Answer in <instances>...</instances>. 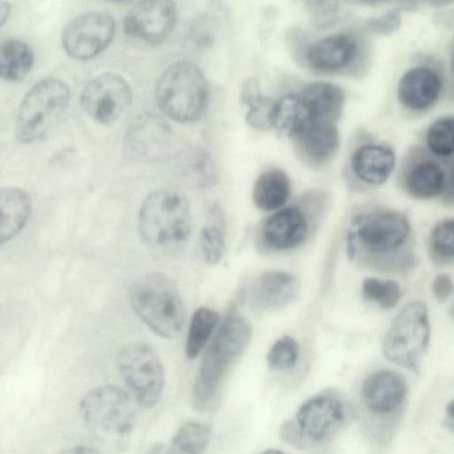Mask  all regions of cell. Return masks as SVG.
Wrapping results in <instances>:
<instances>
[{
  "label": "cell",
  "instance_id": "cell-1",
  "mask_svg": "<svg viewBox=\"0 0 454 454\" xmlns=\"http://www.w3.org/2000/svg\"><path fill=\"white\" fill-rule=\"evenodd\" d=\"M129 299L134 312L155 334L172 339L181 332L185 310L175 282L153 272L133 282Z\"/></svg>",
  "mask_w": 454,
  "mask_h": 454
},
{
  "label": "cell",
  "instance_id": "cell-2",
  "mask_svg": "<svg viewBox=\"0 0 454 454\" xmlns=\"http://www.w3.org/2000/svg\"><path fill=\"white\" fill-rule=\"evenodd\" d=\"M410 233V222L401 212L385 208L361 212L348 230V258L354 260L362 250L369 259H383L404 246Z\"/></svg>",
  "mask_w": 454,
  "mask_h": 454
},
{
  "label": "cell",
  "instance_id": "cell-3",
  "mask_svg": "<svg viewBox=\"0 0 454 454\" xmlns=\"http://www.w3.org/2000/svg\"><path fill=\"white\" fill-rule=\"evenodd\" d=\"M137 228L140 238L149 246L161 247L187 240L192 217L186 197L170 189L153 192L140 207Z\"/></svg>",
  "mask_w": 454,
  "mask_h": 454
},
{
  "label": "cell",
  "instance_id": "cell-4",
  "mask_svg": "<svg viewBox=\"0 0 454 454\" xmlns=\"http://www.w3.org/2000/svg\"><path fill=\"white\" fill-rule=\"evenodd\" d=\"M155 98L168 117L183 123L195 121L203 115L208 102L206 77L193 63H175L159 78Z\"/></svg>",
  "mask_w": 454,
  "mask_h": 454
},
{
  "label": "cell",
  "instance_id": "cell-5",
  "mask_svg": "<svg viewBox=\"0 0 454 454\" xmlns=\"http://www.w3.org/2000/svg\"><path fill=\"white\" fill-rule=\"evenodd\" d=\"M70 91L61 80L39 81L23 98L15 123L17 139L23 144L43 140L51 134L65 114Z\"/></svg>",
  "mask_w": 454,
  "mask_h": 454
},
{
  "label": "cell",
  "instance_id": "cell-6",
  "mask_svg": "<svg viewBox=\"0 0 454 454\" xmlns=\"http://www.w3.org/2000/svg\"><path fill=\"white\" fill-rule=\"evenodd\" d=\"M431 328L427 305L407 304L395 317L382 344L387 359L415 372L430 342Z\"/></svg>",
  "mask_w": 454,
  "mask_h": 454
},
{
  "label": "cell",
  "instance_id": "cell-7",
  "mask_svg": "<svg viewBox=\"0 0 454 454\" xmlns=\"http://www.w3.org/2000/svg\"><path fill=\"white\" fill-rule=\"evenodd\" d=\"M116 364L137 403L145 408L155 406L165 382L164 367L155 350L143 342L128 344L118 352Z\"/></svg>",
  "mask_w": 454,
  "mask_h": 454
},
{
  "label": "cell",
  "instance_id": "cell-8",
  "mask_svg": "<svg viewBox=\"0 0 454 454\" xmlns=\"http://www.w3.org/2000/svg\"><path fill=\"white\" fill-rule=\"evenodd\" d=\"M79 411L88 427L97 433L108 435L129 434L136 416L129 395L114 385L91 389L81 400Z\"/></svg>",
  "mask_w": 454,
  "mask_h": 454
},
{
  "label": "cell",
  "instance_id": "cell-9",
  "mask_svg": "<svg viewBox=\"0 0 454 454\" xmlns=\"http://www.w3.org/2000/svg\"><path fill=\"white\" fill-rule=\"evenodd\" d=\"M444 89L442 66L426 58L403 73L397 83L396 98L405 114L418 117L427 114L437 105Z\"/></svg>",
  "mask_w": 454,
  "mask_h": 454
},
{
  "label": "cell",
  "instance_id": "cell-10",
  "mask_svg": "<svg viewBox=\"0 0 454 454\" xmlns=\"http://www.w3.org/2000/svg\"><path fill=\"white\" fill-rule=\"evenodd\" d=\"M349 419L346 402L333 391L306 400L293 419L309 448L333 438Z\"/></svg>",
  "mask_w": 454,
  "mask_h": 454
},
{
  "label": "cell",
  "instance_id": "cell-11",
  "mask_svg": "<svg viewBox=\"0 0 454 454\" xmlns=\"http://www.w3.org/2000/svg\"><path fill=\"white\" fill-rule=\"evenodd\" d=\"M443 161L425 145H411L399 165L397 179L400 186L417 200H430L443 194L447 186V164Z\"/></svg>",
  "mask_w": 454,
  "mask_h": 454
},
{
  "label": "cell",
  "instance_id": "cell-12",
  "mask_svg": "<svg viewBox=\"0 0 454 454\" xmlns=\"http://www.w3.org/2000/svg\"><path fill=\"white\" fill-rule=\"evenodd\" d=\"M370 50L367 42L351 33H337L321 38L309 45L304 64L310 68L325 72L365 69Z\"/></svg>",
  "mask_w": 454,
  "mask_h": 454
},
{
  "label": "cell",
  "instance_id": "cell-13",
  "mask_svg": "<svg viewBox=\"0 0 454 454\" xmlns=\"http://www.w3.org/2000/svg\"><path fill=\"white\" fill-rule=\"evenodd\" d=\"M132 101V90L128 82L114 73H104L91 81L81 93L84 112L96 121L108 125L117 121Z\"/></svg>",
  "mask_w": 454,
  "mask_h": 454
},
{
  "label": "cell",
  "instance_id": "cell-14",
  "mask_svg": "<svg viewBox=\"0 0 454 454\" xmlns=\"http://www.w3.org/2000/svg\"><path fill=\"white\" fill-rule=\"evenodd\" d=\"M115 20L106 12H92L77 16L65 27L62 44L66 52L79 60L96 57L111 43Z\"/></svg>",
  "mask_w": 454,
  "mask_h": 454
},
{
  "label": "cell",
  "instance_id": "cell-15",
  "mask_svg": "<svg viewBox=\"0 0 454 454\" xmlns=\"http://www.w3.org/2000/svg\"><path fill=\"white\" fill-rule=\"evenodd\" d=\"M215 336L201 360L192 391V402L198 411H208L215 403L231 364L240 355Z\"/></svg>",
  "mask_w": 454,
  "mask_h": 454
},
{
  "label": "cell",
  "instance_id": "cell-16",
  "mask_svg": "<svg viewBox=\"0 0 454 454\" xmlns=\"http://www.w3.org/2000/svg\"><path fill=\"white\" fill-rule=\"evenodd\" d=\"M176 20V8L168 0L137 3L127 12L123 27L130 37L148 45H156L170 35Z\"/></svg>",
  "mask_w": 454,
  "mask_h": 454
},
{
  "label": "cell",
  "instance_id": "cell-17",
  "mask_svg": "<svg viewBox=\"0 0 454 454\" xmlns=\"http://www.w3.org/2000/svg\"><path fill=\"white\" fill-rule=\"evenodd\" d=\"M291 139L297 159L311 168H321L328 164L340 143L334 123L314 121H309Z\"/></svg>",
  "mask_w": 454,
  "mask_h": 454
},
{
  "label": "cell",
  "instance_id": "cell-18",
  "mask_svg": "<svg viewBox=\"0 0 454 454\" xmlns=\"http://www.w3.org/2000/svg\"><path fill=\"white\" fill-rule=\"evenodd\" d=\"M350 169L355 178L366 187H377L387 182L396 166L394 148L373 138L358 145L350 156Z\"/></svg>",
  "mask_w": 454,
  "mask_h": 454
},
{
  "label": "cell",
  "instance_id": "cell-19",
  "mask_svg": "<svg viewBox=\"0 0 454 454\" xmlns=\"http://www.w3.org/2000/svg\"><path fill=\"white\" fill-rule=\"evenodd\" d=\"M171 137L168 124L160 116L145 113L133 120L128 127L124 143L132 156L155 160L167 152Z\"/></svg>",
  "mask_w": 454,
  "mask_h": 454
},
{
  "label": "cell",
  "instance_id": "cell-20",
  "mask_svg": "<svg viewBox=\"0 0 454 454\" xmlns=\"http://www.w3.org/2000/svg\"><path fill=\"white\" fill-rule=\"evenodd\" d=\"M309 232V219L301 206H290L276 211L263 223L262 241L268 248L285 251L302 244Z\"/></svg>",
  "mask_w": 454,
  "mask_h": 454
},
{
  "label": "cell",
  "instance_id": "cell-21",
  "mask_svg": "<svg viewBox=\"0 0 454 454\" xmlns=\"http://www.w3.org/2000/svg\"><path fill=\"white\" fill-rule=\"evenodd\" d=\"M407 393L404 379L389 370H380L370 374L363 382L362 401L376 414H387L403 402Z\"/></svg>",
  "mask_w": 454,
  "mask_h": 454
},
{
  "label": "cell",
  "instance_id": "cell-22",
  "mask_svg": "<svg viewBox=\"0 0 454 454\" xmlns=\"http://www.w3.org/2000/svg\"><path fill=\"white\" fill-rule=\"evenodd\" d=\"M300 284L292 273L269 270L261 274L251 290V305L259 311L282 309L294 301Z\"/></svg>",
  "mask_w": 454,
  "mask_h": 454
},
{
  "label": "cell",
  "instance_id": "cell-23",
  "mask_svg": "<svg viewBox=\"0 0 454 454\" xmlns=\"http://www.w3.org/2000/svg\"><path fill=\"white\" fill-rule=\"evenodd\" d=\"M299 97L310 121L335 124L342 114L345 92L335 84L311 82L303 88Z\"/></svg>",
  "mask_w": 454,
  "mask_h": 454
},
{
  "label": "cell",
  "instance_id": "cell-24",
  "mask_svg": "<svg viewBox=\"0 0 454 454\" xmlns=\"http://www.w3.org/2000/svg\"><path fill=\"white\" fill-rule=\"evenodd\" d=\"M32 213L30 195L18 187L0 190V244L17 236L26 226Z\"/></svg>",
  "mask_w": 454,
  "mask_h": 454
},
{
  "label": "cell",
  "instance_id": "cell-25",
  "mask_svg": "<svg viewBox=\"0 0 454 454\" xmlns=\"http://www.w3.org/2000/svg\"><path fill=\"white\" fill-rule=\"evenodd\" d=\"M291 183L286 173L280 168L263 171L255 180L252 192L254 205L263 211L279 209L287 201Z\"/></svg>",
  "mask_w": 454,
  "mask_h": 454
},
{
  "label": "cell",
  "instance_id": "cell-26",
  "mask_svg": "<svg viewBox=\"0 0 454 454\" xmlns=\"http://www.w3.org/2000/svg\"><path fill=\"white\" fill-rule=\"evenodd\" d=\"M240 100L247 106L246 121L249 126L258 130L274 128L278 100L262 96L254 79L245 81Z\"/></svg>",
  "mask_w": 454,
  "mask_h": 454
},
{
  "label": "cell",
  "instance_id": "cell-27",
  "mask_svg": "<svg viewBox=\"0 0 454 454\" xmlns=\"http://www.w3.org/2000/svg\"><path fill=\"white\" fill-rule=\"evenodd\" d=\"M34 53L25 42L7 39L0 44V75L7 81H22L34 65Z\"/></svg>",
  "mask_w": 454,
  "mask_h": 454
},
{
  "label": "cell",
  "instance_id": "cell-28",
  "mask_svg": "<svg viewBox=\"0 0 454 454\" xmlns=\"http://www.w3.org/2000/svg\"><path fill=\"white\" fill-rule=\"evenodd\" d=\"M178 168L183 178L200 188L214 185L217 169L210 155L201 148H191L179 156Z\"/></svg>",
  "mask_w": 454,
  "mask_h": 454
},
{
  "label": "cell",
  "instance_id": "cell-29",
  "mask_svg": "<svg viewBox=\"0 0 454 454\" xmlns=\"http://www.w3.org/2000/svg\"><path fill=\"white\" fill-rule=\"evenodd\" d=\"M218 321V313L210 308L200 307L194 311L185 341L184 352L187 358L194 359L202 352Z\"/></svg>",
  "mask_w": 454,
  "mask_h": 454
},
{
  "label": "cell",
  "instance_id": "cell-30",
  "mask_svg": "<svg viewBox=\"0 0 454 454\" xmlns=\"http://www.w3.org/2000/svg\"><path fill=\"white\" fill-rule=\"evenodd\" d=\"M309 121L299 96L290 94L278 100L273 129L279 136L292 138Z\"/></svg>",
  "mask_w": 454,
  "mask_h": 454
},
{
  "label": "cell",
  "instance_id": "cell-31",
  "mask_svg": "<svg viewBox=\"0 0 454 454\" xmlns=\"http://www.w3.org/2000/svg\"><path fill=\"white\" fill-rule=\"evenodd\" d=\"M200 240L204 261L209 265L217 264L225 247V222L219 208L210 210L208 222L200 231Z\"/></svg>",
  "mask_w": 454,
  "mask_h": 454
},
{
  "label": "cell",
  "instance_id": "cell-32",
  "mask_svg": "<svg viewBox=\"0 0 454 454\" xmlns=\"http://www.w3.org/2000/svg\"><path fill=\"white\" fill-rule=\"evenodd\" d=\"M425 147L436 158H454V115L436 119L427 129Z\"/></svg>",
  "mask_w": 454,
  "mask_h": 454
},
{
  "label": "cell",
  "instance_id": "cell-33",
  "mask_svg": "<svg viewBox=\"0 0 454 454\" xmlns=\"http://www.w3.org/2000/svg\"><path fill=\"white\" fill-rule=\"evenodd\" d=\"M209 428L200 422L184 423L176 433L167 454H200L207 446Z\"/></svg>",
  "mask_w": 454,
  "mask_h": 454
},
{
  "label": "cell",
  "instance_id": "cell-34",
  "mask_svg": "<svg viewBox=\"0 0 454 454\" xmlns=\"http://www.w3.org/2000/svg\"><path fill=\"white\" fill-rule=\"evenodd\" d=\"M428 247L434 259L439 262L454 260V218L442 219L433 226Z\"/></svg>",
  "mask_w": 454,
  "mask_h": 454
},
{
  "label": "cell",
  "instance_id": "cell-35",
  "mask_svg": "<svg viewBox=\"0 0 454 454\" xmlns=\"http://www.w3.org/2000/svg\"><path fill=\"white\" fill-rule=\"evenodd\" d=\"M401 288L393 280L382 281L375 278H366L362 283V295L369 301L377 303L382 309L395 307L401 297Z\"/></svg>",
  "mask_w": 454,
  "mask_h": 454
},
{
  "label": "cell",
  "instance_id": "cell-36",
  "mask_svg": "<svg viewBox=\"0 0 454 454\" xmlns=\"http://www.w3.org/2000/svg\"><path fill=\"white\" fill-rule=\"evenodd\" d=\"M300 347L295 339L286 335L277 340L266 355V361L272 370L286 371L295 366Z\"/></svg>",
  "mask_w": 454,
  "mask_h": 454
},
{
  "label": "cell",
  "instance_id": "cell-37",
  "mask_svg": "<svg viewBox=\"0 0 454 454\" xmlns=\"http://www.w3.org/2000/svg\"><path fill=\"white\" fill-rule=\"evenodd\" d=\"M304 8L313 27L325 29L333 26L340 15V3L336 1H306Z\"/></svg>",
  "mask_w": 454,
  "mask_h": 454
},
{
  "label": "cell",
  "instance_id": "cell-38",
  "mask_svg": "<svg viewBox=\"0 0 454 454\" xmlns=\"http://www.w3.org/2000/svg\"><path fill=\"white\" fill-rule=\"evenodd\" d=\"M401 12L399 7H395L379 16L372 17L366 21V28L376 35H392L401 27Z\"/></svg>",
  "mask_w": 454,
  "mask_h": 454
},
{
  "label": "cell",
  "instance_id": "cell-39",
  "mask_svg": "<svg viewBox=\"0 0 454 454\" xmlns=\"http://www.w3.org/2000/svg\"><path fill=\"white\" fill-rule=\"evenodd\" d=\"M279 435L284 442L294 448L300 450L309 448L293 419L285 421L280 426Z\"/></svg>",
  "mask_w": 454,
  "mask_h": 454
},
{
  "label": "cell",
  "instance_id": "cell-40",
  "mask_svg": "<svg viewBox=\"0 0 454 454\" xmlns=\"http://www.w3.org/2000/svg\"><path fill=\"white\" fill-rule=\"evenodd\" d=\"M432 291L437 301L447 300L453 291L451 278L446 273L437 275L432 283Z\"/></svg>",
  "mask_w": 454,
  "mask_h": 454
},
{
  "label": "cell",
  "instance_id": "cell-41",
  "mask_svg": "<svg viewBox=\"0 0 454 454\" xmlns=\"http://www.w3.org/2000/svg\"><path fill=\"white\" fill-rule=\"evenodd\" d=\"M447 163V186L444 194L454 199V158L446 161Z\"/></svg>",
  "mask_w": 454,
  "mask_h": 454
},
{
  "label": "cell",
  "instance_id": "cell-42",
  "mask_svg": "<svg viewBox=\"0 0 454 454\" xmlns=\"http://www.w3.org/2000/svg\"><path fill=\"white\" fill-rule=\"evenodd\" d=\"M59 454H102L98 450H97L94 448L84 446V445H78V446H73L70 448H67L66 450H63Z\"/></svg>",
  "mask_w": 454,
  "mask_h": 454
},
{
  "label": "cell",
  "instance_id": "cell-43",
  "mask_svg": "<svg viewBox=\"0 0 454 454\" xmlns=\"http://www.w3.org/2000/svg\"><path fill=\"white\" fill-rule=\"evenodd\" d=\"M11 5L8 2L0 1V23L3 26L9 19Z\"/></svg>",
  "mask_w": 454,
  "mask_h": 454
},
{
  "label": "cell",
  "instance_id": "cell-44",
  "mask_svg": "<svg viewBox=\"0 0 454 454\" xmlns=\"http://www.w3.org/2000/svg\"><path fill=\"white\" fill-rule=\"evenodd\" d=\"M163 447L161 442H155L147 449L145 454H162Z\"/></svg>",
  "mask_w": 454,
  "mask_h": 454
},
{
  "label": "cell",
  "instance_id": "cell-45",
  "mask_svg": "<svg viewBox=\"0 0 454 454\" xmlns=\"http://www.w3.org/2000/svg\"><path fill=\"white\" fill-rule=\"evenodd\" d=\"M450 75H451V79H452L451 85L454 87V43L452 44L450 57ZM452 93H454V91Z\"/></svg>",
  "mask_w": 454,
  "mask_h": 454
},
{
  "label": "cell",
  "instance_id": "cell-46",
  "mask_svg": "<svg viewBox=\"0 0 454 454\" xmlns=\"http://www.w3.org/2000/svg\"><path fill=\"white\" fill-rule=\"evenodd\" d=\"M446 413L448 418L454 421V400L448 403L446 407Z\"/></svg>",
  "mask_w": 454,
  "mask_h": 454
},
{
  "label": "cell",
  "instance_id": "cell-47",
  "mask_svg": "<svg viewBox=\"0 0 454 454\" xmlns=\"http://www.w3.org/2000/svg\"><path fill=\"white\" fill-rule=\"evenodd\" d=\"M261 454H286V453L282 450H279L270 449V450H267L262 452Z\"/></svg>",
  "mask_w": 454,
  "mask_h": 454
},
{
  "label": "cell",
  "instance_id": "cell-48",
  "mask_svg": "<svg viewBox=\"0 0 454 454\" xmlns=\"http://www.w3.org/2000/svg\"><path fill=\"white\" fill-rule=\"evenodd\" d=\"M450 314L454 318V306L450 309Z\"/></svg>",
  "mask_w": 454,
  "mask_h": 454
}]
</instances>
